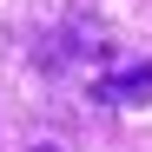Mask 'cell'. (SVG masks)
<instances>
[{
	"label": "cell",
	"instance_id": "obj_1",
	"mask_svg": "<svg viewBox=\"0 0 152 152\" xmlns=\"http://www.w3.org/2000/svg\"><path fill=\"white\" fill-rule=\"evenodd\" d=\"M99 93H106L113 106H152V66H126V73H113Z\"/></svg>",
	"mask_w": 152,
	"mask_h": 152
},
{
	"label": "cell",
	"instance_id": "obj_2",
	"mask_svg": "<svg viewBox=\"0 0 152 152\" xmlns=\"http://www.w3.org/2000/svg\"><path fill=\"white\" fill-rule=\"evenodd\" d=\"M40 152H53V145H40Z\"/></svg>",
	"mask_w": 152,
	"mask_h": 152
}]
</instances>
